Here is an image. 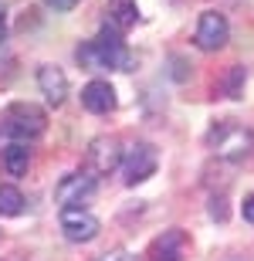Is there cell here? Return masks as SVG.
I'll return each mask as SVG.
<instances>
[{
    "mask_svg": "<svg viewBox=\"0 0 254 261\" xmlns=\"http://www.w3.org/2000/svg\"><path fill=\"white\" fill-rule=\"evenodd\" d=\"M44 129H48L44 109L31 106V102H14V106H7V112H4V133H7L10 139H17V143L38 139Z\"/></svg>",
    "mask_w": 254,
    "mask_h": 261,
    "instance_id": "cell-1",
    "label": "cell"
},
{
    "mask_svg": "<svg viewBox=\"0 0 254 261\" xmlns=\"http://www.w3.org/2000/svg\"><path fill=\"white\" fill-rule=\"evenodd\" d=\"M92 48H95L98 65H102V68H116V71H132V65H136L132 51H129V48H126V41H122V31H116L112 24H105V28H102V31L95 34Z\"/></svg>",
    "mask_w": 254,
    "mask_h": 261,
    "instance_id": "cell-2",
    "label": "cell"
},
{
    "mask_svg": "<svg viewBox=\"0 0 254 261\" xmlns=\"http://www.w3.org/2000/svg\"><path fill=\"white\" fill-rule=\"evenodd\" d=\"M210 143H214V153L220 160H231V163H241L254 153V133L244 126H220L210 133Z\"/></svg>",
    "mask_w": 254,
    "mask_h": 261,
    "instance_id": "cell-3",
    "label": "cell"
},
{
    "mask_svg": "<svg viewBox=\"0 0 254 261\" xmlns=\"http://www.w3.org/2000/svg\"><path fill=\"white\" fill-rule=\"evenodd\" d=\"M156 163H159V156H156V146L153 143H132L126 153H122L126 184L136 187V184H143V180H149V176L156 173Z\"/></svg>",
    "mask_w": 254,
    "mask_h": 261,
    "instance_id": "cell-4",
    "label": "cell"
},
{
    "mask_svg": "<svg viewBox=\"0 0 254 261\" xmlns=\"http://www.w3.org/2000/svg\"><path fill=\"white\" fill-rule=\"evenodd\" d=\"M61 231L68 238L71 244H88L95 241L98 231H102V224L92 211L85 207H61Z\"/></svg>",
    "mask_w": 254,
    "mask_h": 261,
    "instance_id": "cell-5",
    "label": "cell"
},
{
    "mask_svg": "<svg viewBox=\"0 0 254 261\" xmlns=\"http://www.w3.org/2000/svg\"><path fill=\"white\" fill-rule=\"evenodd\" d=\"M193 41H196L200 51H220L227 41H231V24H227V17L220 10H204L200 20H196Z\"/></svg>",
    "mask_w": 254,
    "mask_h": 261,
    "instance_id": "cell-6",
    "label": "cell"
},
{
    "mask_svg": "<svg viewBox=\"0 0 254 261\" xmlns=\"http://www.w3.org/2000/svg\"><path fill=\"white\" fill-rule=\"evenodd\" d=\"M116 166H122V146H119L116 136L92 139V146H88V173L102 176V173H112Z\"/></svg>",
    "mask_w": 254,
    "mask_h": 261,
    "instance_id": "cell-7",
    "label": "cell"
},
{
    "mask_svg": "<svg viewBox=\"0 0 254 261\" xmlns=\"http://www.w3.org/2000/svg\"><path fill=\"white\" fill-rule=\"evenodd\" d=\"M95 176L92 173H68V176H61V184L58 190H54V197H58L61 207H78L85 197L95 194Z\"/></svg>",
    "mask_w": 254,
    "mask_h": 261,
    "instance_id": "cell-8",
    "label": "cell"
},
{
    "mask_svg": "<svg viewBox=\"0 0 254 261\" xmlns=\"http://www.w3.org/2000/svg\"><path fill=\"white\" fill-rule=\"evenodd\" d=\"M38 88H41V95H44V102L54 106V109L68 98V78H65V71L58 65H41L38 68Z\"/></svg>",
    "mask_w": 254,
    "mask_h": 261,
    "instance_id": "cell-9",
    "label": "cell"
},
{
    "mask_svg": "<svg viewBox=\"0 0 254 261\" xmlns=\"http://www.w3.org/2000/svg\"><path fill=\"white\" fill-rule=\"evenodd\" d=\"M81 106H85L88 112H95V116H105V112L116 109V88L108 85V82H102V78L88 82V85L81 88Z\"/></svg>",
    "mask_w": 254,
    "mask_h": 261,
    "instance_id": "cell-10",
    "label": "cell"
},
{
    "mask_svg": "<svg viewBox=\"0 0 254 261\" xmlns=\"http://www.w3.org/2000/svg\"><path fill=\"white\" fill-rule=\"evenodd\" d=\"M183 248H186V234L180 227H170L149 244V258L153 261H183Z\"/></svg>",
    "mask_w": 254,
    "mask_h": 261,
    "instance_id": "cell-11",
    "label": "cell"
},
{
    "mask_svg": "<svg viewBox=\"0 0 254 261\" xmlns=\"http://www.w3.org/2000/svg\"><path fill=\"white\" fill-rule=\"evenodd\" d=\"M105 14H108V24L116 31H129L139 20L136 0H105Z\"/></svg>",
    "mask_w": 254,
    "mask_h": 261,
    "instance_id": "cell-12",
    "label": "cell"
},
{
    "mask_svg": "<svg viewBox=\"0 0 254 261\" xmlns=\"http://www.w3.org/2000/svg\"><path fill=\"white\" fill-rule=\"evenodd\" d=\"M4 166H7L10 176H24L31 166V149L27 143H10L7 149H4Z\"/></svg>",
    "mask_w": 254,
    "mask_h": 261,
    "instance_id": "cell-13",
    "label": "cell"
},
{
    "mask_svg": "<svg viewBox=\"0 0 254 261\" xmlns=\"http://www.w3.org/2000/svg\"><path fill=\"white\" fill-rule=\"evenodd\" d=\"M0 214H4V217L24 214V194H20L17 187H10V184L0 187Z\"/></svg>",
    "mask_w": 254,
    "mask_h": 261,
    "instance_id": "cell-14",
    "label": "cell"
},
{
    "mask_svg": "<svg viewBox=\"0 0 254 261\" xmlns=\"http://www.w3.org/2000/svg\"><path fill=\"white\" fill-rule=\"evenodd\" d=\"M244 82H247V71H244L241 65H234L231 71H227V78H224L227 98H241V95H244Z\"/></svg>",
    "mask_w": 254,
    "mask_h": 261,
    "instance_id": "cell-15",
    "label": "cell"
},
{
    "mask_svg": "<svg viewBox=\"0 0 254 261\" xmlns=\"http://www.w3.org/2000/svg\"><path fill=\"white\" fill-rule=\"evenodd\" d=\"M78 61L88 68V71H102V65H98V55H95V48H92V41L78 48Z\"/></svg>",
    "mask_w": 254,
    "mask_h": 261,
    "instance_id": "cell-16",
    "label": "cell"
},
{
    "mask_svg": "<svg viewBox=\"0 0 254 261\" xmlns=\"http://www.w3.org/2000/svg\"><path fill=\"white\" fill-rule=\"evenodd\" d=\"M44 4H48L51 10H61V14H65V10H75V7H78V0H44Z\"/></svg>",
    "mask_w": 254,
    "mask_h": 261,
    "instance_id": "cell-17",
    "label": "cell"
},
{
    "mask_svg": "<svg viewBox=\"0 0 254 261\" xmlns=\"http://www.w3.org/2000/svg\"><path fill=\"white\" fill-rule=\"evenodd\" d=\"M241 214H244V221H247V224H254V194L244 197V203H241Z\"/></svg>",
    "mask_w": 254,
    "mask_h": 261,
    "instance_id": "cell-18",
    "label": "cell"
},
{
    "mask_svg": "<svg viewBox=\"0 0 254 261\" xmlns=\"http://www.w3.org/2000/svg\"><path fill=\"white\" fill-rule=\"evenodd\" d=\"M4 41H7V20H4V14H0V48H4Z\"/></svg>",
    "mask_w": 254,
    "mask_h": 261,
    "instance_id": "cell-19",
    "label": "cell"
},
{
    "mask_svg": "<svg viewBox=\"0 0 254 261\" xmlns=\"http://www.w3.org/2000/svg\"><path fill=\"white\" fill-rule=\"evenodd\" d=\"M98 261H122V254H105V258H98Z\"/></svg>",
    "mask_w": 254,
    "mask_h": 261,
    "instance_id": "cell-20",
    "label": "cell"
}]
</instances>
